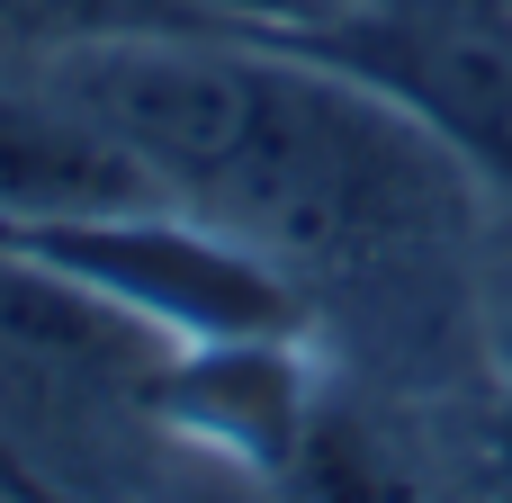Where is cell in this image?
Returning a JSON list of instances; mask_svg holds the SVG:
<instances>
[{"label": "cell", "instance_id": "3", "mask_svg": "<svg viewBox=\"0 0 512 503\" xmlns=\"http://www.w3.org/2000/svg\"><path fill=\"white\" fill-rule=\"evenodd\" d=\"M135 0H0V36H27V45H72V36H108Z\"/></svg>", "mask_w": 512, "mask_h": 503}, {"label": "cell", "instance_id": "5", "mask_svg": "<svg viewBox=\"0 0 512 503\" xmlns=\"http://www.w3.org/2000/svg\"><path fill=\"white\" fill-rule=\"evenodd\" d=\"M198 9L261 18V27H351V18H369V0H198Z\"/></svg>", "mask_w": 512, "mask_h": 503}, {"label": "cell", "instance_id": "2", "mask_svg": "<svg viewBox=\"0 0 512 503\" xmlns=\"http://www.w3.org/2000/svg\"><path fill=\"white\" fill-rule=\"evenodd\" d=\"M162 198V171L135 162L81 99H27L0 90V225H108L144 216Z\"/></svg>", "mask_w": 512, "mask_h": 503}, {"label": "cell", "instance_id": "1", "mask_svg": "<svg viewBox=\"0 0 512 503\" xmlns=\"http://www.w3.org/2000/svg\"><path fill=\"white\" fill-rule=\"evenodd\" d=\"M387 99H405L432 144H450L468 171H486L512 198V18L486 0H423V9H369L342 27Z\"/></svg>", "mask_w": 512, "mask_h": 503}, {"label": "cell", "instance_id": "4", "mask_svg": "<svg viewBox=\"0 0 512 503\" xmlns=\"http://www.w3.org/2000/svg\"><path fill=\"white\" fill-rule=\"evenodd\" d=\"M306 468H315V495H324V503H405V486H396L351 432H324Z\"/></svg>", "mask_w": 512, "mask_h": 503}, {"label": "cell", "instance_id": "6", "mask_svg": "<svg viewBox=\"0 0 512 503\" xmlns=\"http://www.w3.org/2000/svg\"><path fill=\"white\" fill-rule=\"evenodd\" d=\"M495 342H504V360H512V279H504V306H495Z\"/></svg>", "mask_w": 512, "mask_h": 503}]
</instances>
